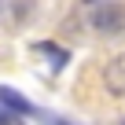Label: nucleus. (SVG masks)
<instances>
[{
    "instance_id": "f257e3e1",
    "label": "nucleus",
    "mask_w": 125,
    "mask_h": 125,
    "mask_svg": "<svg viewBox=\"0 0 125 125\" xmlns=\"http://www.w3.org/2000/svg\"><path fill=\"white\" fill-rule=\"evenodd\" d=\"M92 26L99 33H118L125 30V8L121 4H96L92 8Z\"/></svg>"
},
{
    "instance_id": "f03ea898",
    "label": "nucleus",
    "mask_w": 125,
    "mask_h": 125,
    "mask_svg": "<svg viewBox=\"0 0 125 125\" xmlns=\"http://www.w3.org/2000/svg\"><path fill=\"white\" fill-rule=\"evenodd\" d=\"M0 107L11 110V114H19V118H22V114H33V118L48 121V114H44V110H37L26 96H19V92H15V88H8V85H0Z\"/></svg>"
},
{
    "instance_id": "7ed1b4c3",
    "label": "nucleus",
    "mask_w": 125,
    "mask_h": 125,
    "mask_svg": "<svg viewBox=\"0 0 125 125\" xmlns=\"http://www.w3.org/2000/svg\"><path fill=\"white\" fill-rule=\"evenodd\" d=\"M103 85H107V92L125 96V52H121V55H114L107 66H103Z\"/></svg>"
},
{
    "instance_id": "20e7f679",
    "label": "nucleus",
    "mask_w": 125,
    "mask_h": 125,
    "mask_svg": "<svg viewBox=\"0 0 125 125\" xmlns=\"http://www.w3.org/2000/svg\"><path fill=\"white\" fill-rule=\"evenodd\" d=\"M37 52H44V55L52 59V70H62V66L70 62V52H66V48H59V44H48V41H41V44H37Z\"/></svg>"
},
{
    "instance_id": "39448f33",
    "label": "nucleus",
    "mask_w": 125,
    "mask_h": 125,
    "mask_svg": "<svg viewBox=\"0 0 125 125\" xmlns=\"http://www.w3.org/2000/svg\"><path fill=\"white\" fill-rule=\"evenodd\" d=\"M0 125H22V118H19V114H11V110H4V107H0Z\"/></svg>"
},
{
    "instance_id": "423d86ee",
    "label": "nucleus",
    "mask_w": 125,
    "mask_h": 125,
    "mask_svg": "<svg viewBox=\"0 0 125 125\" xmlns=\"http://www.w3.org/2000/svg\"><path fill=\"white\" fill-rule=\"evenodd\" d=\"M48 125H66V121H55V118H52V114H48Z\"/></svg>"
},
{
    "instance_id": "0eeeda50",
    "label": "nucleus",
    "mask_w": 125,
    "mask_h": 125,
    "mask_svg": "<svg viewBox=\"0 0 125 125\" xmlns=\"http://www.w3.org/2000/svg\"><path fill=\"white\" fill-rule=\"evenodd\" d=\"M85 4H103V0H85Z\"/></svg>"
}]
</instances>
